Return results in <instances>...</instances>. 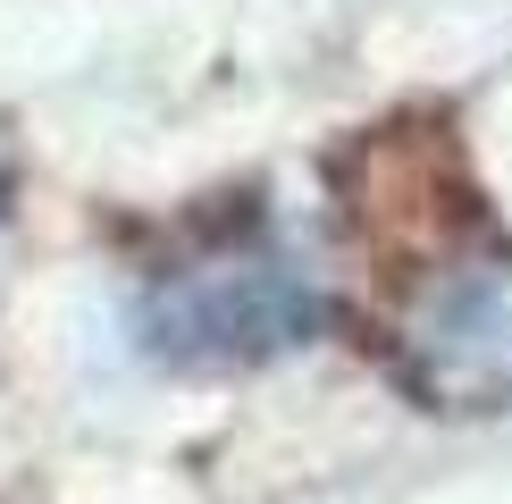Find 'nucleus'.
<instances>
[{"instance_id":"nucleus-1","label":"nucleus","mask_w":512,"mask_h":504,"mask_svg":"<svg viewBox=\"0 0 512 504\" xmlns=\"http://www.w3.org/2000/svg\"><path fill=\"white\" fill-rule=\"evenodd\" d=\"M403 387L437 412L512 404V252H471L403 311Z\"/></svg>"},{"instance_id":"nucleus-2","label":"nucleus","mask_w":512,"mask_h":504,"mask_svg":"<svg viewBox=\"0 0 512 504\" xmlns=\"http://www.w3.org/2000/svg\"><path fill=\"white\" fill-rule=\"evenodd\" d=\"M311 320H319V294L277 252H219V261L168 278L143 311L168 362H252V353L311 336Z\"/></svg>"}]
</instances>
